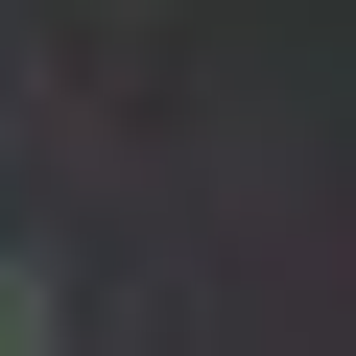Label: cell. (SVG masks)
<instances>
[{"mask_svg":"<svg viewBox=\"0 0 356 356\" xmlns=\"http://www.w3.org/2000/svg\"><path fill=\"white\" fill-rule=\"evenodd\" d=\"M0 356H48V261H0Z\"/></svg>","mask_w":356,"mask_h":356,"instance_id":"1","label":"cell"},{"mask_svg":"<svg viewBox=\"0 0 356 356\" xmlns=\"http://www.w3.org/2000/svg\"><path fill=\"white\" fill-rule=\"evenodd\" d=\"M95 24H143V0H95Z\"/></svg>","mask_w":356,"mask_h":356,"instance_id":"2","label":"cell"}]
</instances>
